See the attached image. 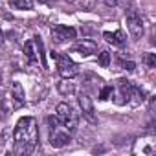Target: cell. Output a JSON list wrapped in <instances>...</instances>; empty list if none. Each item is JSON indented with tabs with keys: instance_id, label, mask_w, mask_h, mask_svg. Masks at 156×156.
<instances>
[{
	"instance_id": "6da1fadb",
	"label": "cell",
	"mask_w": 156,
	"mask_h": 156,
	"mask_svg": "<svg viewBox=\"0 0 156 156\" xmlns=\"http://www.w3.org/2000/svg\"><path fill=\"white\" fill-rule=\"evenodd\" d=\"M15 154H31L39 143V127L35 118H22L19 119L15 132Z\"/></svg>"
},
{
	"instance_id": "7a4b0ae2",
	"label": "cell",
	"mask_w": 156,
	"mask_h": 156,
	"mask_svg": "<svg viewBox=\"0 0 156 156\" xmlns=\"http://www.w3.org/2000/svg\"><path fill=\"white\" fill-rule=\"evenodd\" d=\"M55 110H57V119L62 123V127L68 132H73L77 129V123H79V116H77V112L68 103H59Z\"/></svg>"
},
{
	"instance_id": "3957f363",
	"label": "cell",
	"mask_w": 156,
	"mask_h": 156,
	"mask_svg": "<svg viewBox=\"0 0 156 156\" xmlns=\"http://www.w3.org/2000/svg\"><path fill=\"white\" fill-rule=\"evenodd\" d=\"M51 57L57 61V72H59V75L62 77V79H72V77H75L77 75V64L68 57V55H59V53H51Z\"/></svg>"
},
{
	"instance_id": "277c9868",
	"label": "cell",
	"mask_w": 156,
	"mask_h": 156,
	"mask_svg": "<svg viewBox=\"0 0 156 156\" xmlns=\"http://www.w3.org/2000/svg\"><path fill=\"white\" fill-rule=\"evenodd\" d=\"M127 30L134 41H140L143 35V20L138 15V11H134V9L127 11Z\"/></svg>"
},
{
	"instance_id": "5b68a950",
	"label": "cell",
	"mask_w": 156,
	"mask_h": 156,
	"mask_svg": "<svg viewBox=\"0 0 156 156\" xmlns=\"http://www.w3.org/2000/svg\"><path fill=\"white\" fill-rule=\"evenodd\" d=\"M75 35H77V31H75V28H72V26L57 24V26H53V28H51V41H53V42H57V44L70 42V41H73V39H75Z\"/></svg>"
},
{
	"instance_id": "8992f818",
	"label": "cell",
	"mask_w": 156,
	"mask_h": 156,
	"mask_svg": "<svg viewBox=\"0 0 156 156\" xmlns=\"http://www.w3.org/2000/svg\"><path fill=\"white\" fill-rule=\"evenodd\" d=\"M70 140H72V138H70V132H68L66 129L61 130L59 125L53 127V129H50V145H51L53 149H61V147L68 145Z\"/></svg>"
},
{
	"instance_id": "52a82bcc",
	"label": "cell",
	"mask_w": 156,
	"mask_h": 156,
	"mask_svg": "<svg viewBox=\"0 0 156 156\" xmlns=\"http://www.w3.org/2000/svg\"><path fill=\"white\" fill-rule=\"evenodd\" d=\"M73 51H77V53L83 55V57H88V55H92V53L98 51V44L94 41H90V39H83L81 42H77L73 46Z\"/></svg>"
},
{
	"instance_id": "ba28073f",
	"label": "cell",
	"mask_w": 156,
	"mask_h": 156,
	"mask_svg": "<svg viewBox=\"0 0 156 156\" xmlns=\"http://www.w3.org/2000/svg\"><path fill=\"white\" fill-rule=\"evenodd\" d=\"M79 105H81L83 114L94 123V121H96V116H94V103H92L90 96H88V94H79Z\"/></svg>"
},
{
	"instance_id": "9c48e42d",
	"label": "cell",
	"mask_w": 156,
	"mask_h": 156,
	"mask_svg": "<svg viewBox=\"0 0 156 156\" xmlns=\"http://www.w3.org/2000/svg\"><path fill=\"white\" fill-rule=\"evenodd\" d=\"M103 37H105L107 42H110V44H114V46H123V44H125V33H123L121 30H116V31H105Z\"/></svg>"
},
{
	"instance_id": "30bf717a",
	"label": "cell",
	"mask_w": 156,
	"mask_h": 156,
	"mask_svg": "<svg viewBox=\"0 0 156 156\" xmlns=\"http://www.w3.org/2000/svg\"><path fill=\"white\" fill-rule=\"evenodd\" d=\"M11 98L15 99V107H20V105H24V88H22V85L20 83H13L11 85Z\"/></svg>"
},
{
	"instance_id": "8fae6325",
	"label": "cell",
	"mask_w": 156,
	"mask_h": 156,
	"mask_svg": "<svg viewBox=\"0 0 156 156\" xmlns=\"http://www.w3.org/2000/svg\"><path fill=\"white\" fill-rule=\"evenodd\" d=\"M24 55L30 62H35L37 61V51H35V41H28L24 44Z\"/></svg>"
},
{
	"instance_id": "7c38bea8",
	"label": "cell",
	"mask_w": 156,
	"mask_h": 156,
	"mask_svg": "<svg viewBox=\"0 0 156 156\" xmlns=\"http://www.w3.org/2000/svg\"><path fill=\"white\" fill-rule=\"evenodd\" d=\"M9 4H11L13 8H17V9L28 11V9L33 8V0H9Z\"/></svg>"
},
{
	"instance_id": "4fadbf2b",
	"label": "cell",
	"mask_w": 156,
	"mask_h": 156,
	"mask_svg": "<svg viewBox=\"0 0 156 156\" xmlns=\"http://www.w3.org/2000/svg\"><path fill=\"white\" fill-rule=\"evenodd\" d=\"M59 92L61 94H64V96H68V94H73L75 92V87H73V83H70L68 79H62L61 83H59Z\"/></svg>"
},
{
	"instance_id": "5bb4252c",
	"label": "cell",
	"mask_w": 156,
	"mask_h": 156,
	"mask_svg": "<svg viewBox=\"0 0 156 156\" xmlns=\"http://www.w3.org/2000/svg\"><path fill=\"white\" fill-rule=\"evenodd\" d=\"M35 46H37V50H39L41 64H42V68H46L48 64H46V57H44V44H42V39H41V37H35Z\"/></svg>"
},
{
	"instance_id": "9a60e30c",
	"label": "cell",
	"mask_w": 156,
	"mask_h": 156,
	"mask_svg": "<svg viewBox=\"0 0 156 156\" xmlns=\"http://www.w3.org/2000/svg\"><path fill=\"white\" fill-rule=\"evenodd\" d=\"M98 61H99V64H101L103 68H107V66L110 64V53H108L107 50H103V51L99 53V59H98Z\"/></svg>"
},
{
	"instance_id": "2e32d148",
	"label": "cell",
	"mask_w": 156,
	"mask_h": 156,
	"mask_svg": "<svg viewBox=\"0 0 156 156\" xmlns=\"http://www.w3.org/2000/svg\"><path fill=\"white\" fill-rule=\"evenodd\" d=\"M112 96H114V90H112V87H105V88L101 90V94H99V99L107 101V99H110Z\"/></svg>"
},
{
	"instance_id": "e0dca14e",
	"label": "cell",
	"mask_w": 156,
	"mask_h": 156,
	"mask_svg": "<svg viewBox=\"0 0 156 156\" xmlns=\"http://www.w3.org/2000/svg\"><path fill=\"white\" fill-rule=\"evenodd\" d=\"M143 61H145V64H147L149 68H154V66H156V57H154V53H147Z\"/></svg>"
},
{
	"instance_id": "ac0fdd59",
	"label": "cell",
	"mask_w": 156,
	"mask_h": 156,
	"mask_svg": "<svg viewBox=\"0 0 156 156\" xmlns=\"http://www.w3.org/2000/svg\"><path fill=\"white\" fill-rule=\"evenodd\" d=\"M119 66H121L123 70H129V72H132V70L136 68V64H134L132 61H119Z\"/></svg>"
},
{
	"instance_id": "d6986e66",
	"label": "cell",
	"mask_w": 156,
	"mask_h": 156,
	"mask_svg": "<svg viewBox=\"0 0 156 156\" xmlns=\"http://www.w3.org/2000/svg\"><path fill=\"white\" fill-rule=\"evenodd\" d=\"M103 2H105V6H108V8L118 6V0H103Z\"/></svg>"
},
{
	"instance_id": "ffe728a7",
	"label": "cell",
	"mask_w": 156,
	"mask_h": 156,
	"mask_svg": "<svg viewBox=\"0 0 156 156\" xmlns=\"http://www.w3.org/2000/svg\"><path fill=\"white\" fill-rule=\"evenodd\" d=\"M2 41H4V35H2V30H0V44H2Z\"/></svg>"
},
{
	"instance_id": "44dd1931",
	"label": "cell",
	"mask_w": 156,
	"mask_h": 156,
	"mask_svg": "<svg viewBox=\"0 0 156 156\" xmlns=\"http://www.w3.org/2000/svg\"><path fill=\"white\" fill-rule=\"evenodd\" d=\"M41 2H46V0H41Z\"/></svg>"
}]
</instances>
